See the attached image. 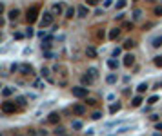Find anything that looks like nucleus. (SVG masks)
<instances>
[{"label":"nucleus","instance_id":"nucleus-50","mask_svg":"<svg viewBox=\"0 0 162 136\" xmlns=\"http://www.w3.org/2000/svg\"><path fill=\"white\" fill-rule=\"evenodd\" d=\"M31 136H37V133H35V131H31Z\"/></svg>","mask_w":162,"mask_h":136},{"label":"nucleus","instance_id":"nucleus-8","mask_svg":"<svg viewBox=\"0 0 162 136\" xmlns=\"http://www.w3.org/2000/svg\"><path fill=\"white\" fill-rule=\"evenodd\" d=\"M73 113L78 114V116H82V114L86 113V107H84L82 104H77V105H73Z\"/></svg>","mask_w":162,"mask_h":136},{"label":"nucleus","instance_id":"nucleus-47","mask_svg":"<svg viewBox=\"0 0 162 136\" xmlns=\"http://www.w3.org/2000/svg\"><path fill=\"white\" fill-rule=\"evenodd\" d=\"M149 118H151V120H153V122H157V120H159V114H151V116H149Z\"/></svg>","mask_w":162,"mask_h":136},{"label":"nucleus","instance_id":"nucleus-16","mask_svg":"<svg viewBox=\"0 0 162 136\" xmlns=\"http://www.w3.org/2000/svg\"><path fill=\"white\" fill-rule=\"evenodd\" d=\"M120 109H122V105L119 104V102H117V104H111V105H109V113H111V114H115V113H119V111H120Z\"/></svg>","mask_w":162,"mask_h":136},{"label":"nucleus","instance_id":"nucleus-52","mask_svg":"<svg viewBox=\"0 0 162 136\" xmlns=\"http://www.w3.org/2000/svg\"><path fill=\"white\" fill-rule=\"evenodd\" d=\"M133 2H139V0H133Z\"/></svg>","mask_w":162,"mask_h":136},{"label":"nucleus","instance_id":"nucleus-31","mask_svg":"<svg viewBox=\"0 0 162 136\" xmlns=\"http://www.w3.org/2000/svg\"><path fill=\"white\" fill-rule=\"evenodd\" d=\"M15 102H17V105H20V107H24V105H26V98H24V96H18Z\"/></svg>","mask_w":162,"mask_h":136},{"label":"nucleus","instance_id":"nucleus-45","mask_svg":"<svg viewBox=\"0 0 162 136\" xmlns=\"http://www.w3.org/2000/svg\"><path fill=\"white\" fill-rule=\"evenodd\" d=\"M115 20H124V15H122V13L120 15H115Z\"/></svg>","mask_w":162,"mask_h":136},{"label":"nucleus","instance_id":"nucleus-10","mask_svg":"<svg viewBox=\"0 0 162 136\" xmlns=\"http://www.w3.org/2000/svg\"><path fill=\"white\" fill-rule=\"evenodd\" d=\"M20 73L22 75H35V73H33V67L31 65H27V64H24V65H20Z\"/></svg>","mask_w":162,"mask_h":136},{"label":"nucleus","instance_id":"nucleus-2","mask_svg":"<svg viewBox=\"0 0 162 136\" xmlns=\"http://www.w3.org/2000/svg\"><path fill=\"white\" fill-rule=\"evenodd\" d=\"M26 18H27V24L37 22V18H38V7H29L27 13H26Z\"/></svg>","mask_w":162,"mask_h":136},{"label":"nucleus","instance_id":"nucleus-18","mask_svg":"<svg viewBox=\"0 0 162 136\" xmlns=\"http://www.w3.org/2000/svg\"><path fill=\"white\" fill-rule=\"evenodd\" d=\"M51 13H53V15H60V13H62V4H53Z\"/></svg>","mask_w":162,"mask_h":136},{"label":"nucleus","instance_id":"nucleus-37","mask_svg":"<svg viewBox=\"0 0 162 136\" xmlns=\"http://www.w3.org/2000/svg\"><path fill=\"white\" fill-rule=\"evenodd\" d=\"M157 102H159V96H151V98H148V104H149V105L157 104Z\"/></svg>","mask_w":162,"mask_h":136},{"label":"nucleus","instance_id":"nucleus-32","mask_svg":"<svg viewBox=\"0 0 162 136\" xmlns=\"http://www.w3.org/2000/svg\"><path fill=\"white\" fill-rule=\"evenodd\" d=\"M131 47H135V42L133 40H126L124 42V49H131Z\"/></svg>","mask_w":162,"mask_h":136},{"label":"nucleus","instance_id":"nucleus-15","mask_svg":"<svg viewBox=\"0 0 162 136\" xmlns=\"http://www.w3.org/2000/svg\"><path fill=\"white\" fill-rule=\"evenodd\" d=\"M42 49L44 51H49L51 49V36H47L46 40H42Z\"/></svg>","mask_w":162,"mask_h":136},{"label":"nucleus","instance_id":"nucleus-24","mask_svg":"<svg viewBox=\"0 0 162 136\" xmlns=\"http://www.w3.org/2000/svg\"><path fill=\"white\" fill-rule=\"evenodd\" d=\"M140 104H142V98H140V96H135V98L131 100V105H133V107H140Z\"/></svg>","mask_w":162,"mask_h":136},{"label":"nucleus","instance_id":"nucleus-34","mask_svg":"<svg viewBox=\"0 0 162 136\" xmlns=\"http://www.w3.org/2000/svg\"><path fill=\"white\" fill-rule=\"evenodd\" d=\"M153 62H155V65H157V67H162V56H155V60H153Z\"/></svg>","mask_w":162,"mask_h":136},{"label":"nucleus","instance_id":"nucleus-36","mask_svg":"<svg viewBox=\"0 0 162 136\" xmlns=\"http://www.w3.org/2000/svg\"><path fill=\"white\" fill-rule=\"evenodd\" d=\"M124 29L126 31H131L133 29V22H124Z\"/></svg>","mask_w":162,"mask_h":136},{"label":"nucleus","instance_id":"nucleus-19","mask_svg":"<svg viewBox=\"0 0 162 136\" xmlns=\"http://www.w3.org/2000/svg\"><path fill=\"white\" fill-rule=\"evenodd\" d=\"M33 87H37V89H44V87H46V82L40 80V78H37L35 82H33Z\"/></svg>","mask_w":162,"mask_h":136},{"label":"nucleus","instance_id":"nucleus-1","mask_svg":"<svg viewBox=\"0 0 162 136\" xmlns=\"http://www.w3.org/2000/svg\"><path fill=\"white\" fill-rule=\"evenodd\" d=\"M18 111V105L15 102H2V113L4 114H15Z\"/></svg>","mask_w":162,"mask_h":136},{"label":"nucleus","instance_id":"nucleus-6","mask_svg":"<svg viewBox=\"0 0 162 136\" xmlns=\"http://www.w3.org/2000/svg\"><path fill=\"white\" fill-rule=\"evenodd\" d=\"M93 80H95V78H93L89 73H87V75H82V78H80V82H82V85H84V87H86V85H91Z\"/></svg>","mask_w":162,"mask_h":136},{"label":"nucleus","instance_id":"nucleus-27","mask_svg":"<svg viewBox=\"0 0 162 136\" xmlns=\"http://www.w3.org/2000/svg\"><path fill=\"white\" fill-rule=\"evenodd\" d=\"M106 82H107V84H115V82H117V75H113V73H111V75H107Z\"/></svg>","mask_w":162,"mask_h":136},{"label":"nucleus","instance_id":"nucleus-17","mask_svg":"<svg viewBox=\"0 0 162 136\" xmlns=\"http://www.w3.org/2000/svg\"><path fill=\"white\" fill-rule=\"evenodd\" d=\"M13 93H15V89H13V87H4V89H2V96H4V98L11 96Z\"/></svg>","mask_w":162,"mask_h":136},{"label":"nucleus","instance_id":"nucleus-5","mask_svg":"<svg viewBox=\"0 0 162 136\" xmlns=\"http://www.w3.org/2000/svg\"><path fill=\"white\" fill-rule=\"evenodd\" d=\"M77 15H78L80 18H86L87 15H89V9H87L86 6H78V7H77Z\"/></svg>","mask_w":162,"mask_h":136},{"label":"nucleus","instance_id":"nucleus-3","mask_svg":"<svg viewBox=\"0 0 162 136\" xmlns=\"http://www.w3.org/2000/svg\"><path fill=\"white\" fill-rule=\"evenodd\" d=\"M53 18H55V15H53V13H44L42 18H40V26L42 27H49L53 24Z\"/></svg>","mask_w":162,"mask_h":136},{"label":"nucleus","instance_id":"nucleus-51","mask_svg":"<svg viewBox=\"0 0 162 136\" xmlns=\"http://www.w3.org/2000/svg\"><path fill=\"white\" fill-rule=\"evenodd\" d=\"M153 136H162V134H159V133H155V134H153Z\"/></svg>","mask_w":162,"mask_h":136},{"label":"nucleus","instance_id":"nucleus-28","mask_svg":"<svg viewBox=\"0 0 162 136\" xmlns=\"http://www.w3.org/2000/svg\"><path fill=\"white\" fill-rule=\"evenodd\" d=\"M140 18H142V11L140 9H135L133 11V20H140Z\"/></svg>","mask_w":162,"mask_h":136},{"label":"nucleus","instance_id":"nucleus-48","mask_svg":"<svg viewBox=\"0 0 162 136\" xmlns=\"http://www.w3.org/2000/svg\"><path fill=\"white\" fill-rule=\"evenodd\" d=\"M102 13H104L102 9H97V11H95V15H97V17H102Z\"/></svg>","mask_w":162,"mask_h":136},{"label":"nucleus","instance_id":"nucleus-12","mask_svg":"<svg viewBox=\"0 0 162 136\" xmlns=\"http://www.w3.org/2000/svg\"><path fill=\"white\" fill-rule=\"evenodd\" d=\"M120 31H122V29H119V27L111 29V31H109V40H117V38L120 36Z\"/></svg>","mask_w":162,"mask_h":136},{"label":"nucleus","instance_id":"nucleus-4","mask_svg":"<svg viewBox=\"0 0 162 136\" xmlns=\"http://www.w3.org/2000/svg\"><path fill=\"white\" fill-rule=\"evenodd\" d=\"M71 93H73V96H75V98H86L87 96V87H73L71 89Z\"/></svg>","mask_w":162,"mask_h":136},{"label":"nucleus","instance_id":"nucleus-14","mask_svg":"<svg viewBox=\"0 0 162 136\" xmlns=\"http://www.w3.org/2000/svg\"><path fill=\"white\" fill-rule=\"evenodd\" d=\"M40 76H42V78H46L47 82H53L51 75H49V69H46V67H42V71H40Z\"/></svg>","mask_w":162,"mask_h":136},{"label":"nucleus","instance_id":"nucleus-26","mask_svg":"<svg viewBox=\"0 0 162 136\" xmlns=\"http://www.w3.org/2000/svg\"><path fill=\"white\" fill-rule=\"evenodd\" d=\"M107 67H109V69H113V71H115L117 67H119V64H117V60H107Z\"/></svg>","mask_w":162,"mask_h":136},{"label":"nucleus","instance_id":"nucleus-39","mask_svg":"<svg viewBox=\"0 0 162 136\" xmlns=\"http://www.w3.org/2000/svg\"><path fill=\"white\" fill-rule=\"evenodd\" d=\"M120 53H122V49H120V47H115V49H113V56H120Z\"/></svg>","mask_w":162,"mask_h":136},{"label":"nucleus","instance_id":"nucleus-43","mask_svg":"<svg viewBox=\"0 0 162 136\" xmlns=\"http://www.w3.org/2000/svg\"><path fill=\"white\" fill-rule=\"evenodd\" d=\"M22 38H24L22 33H15V40H22Z\"/></svg>","mask_w":162,"mask_h":136},{"label":"nucleus","instance_id":"nucleus-13","mask_svg":"<svg viewBox=\"0 0 162 136\" xmlns=\"http://www.w3.org/2000/svg\"><path fill=\"white\" fill-rule=\"evenodd\" d=\"M18 15H20V11H18V9H11V11L7 13V20H17Z\"/></svg>","mask_w":162,"mask_h":136},{"label":"nucleus","instance_id":"nucleus-25","mask_svg":"<svg viewBox=\"0 0 162 136\" xmlns=\"http://www.w3.org/2000/svg\"><path fill=\"white\" fill-rule=\"evenodd\" d=\"M77 13V9L75 7H67L66 9V18H73V15Z\"/></svg>","mask_w":162,"mask_h":136},{"label":"nucleus","instance_id":"nucleus-21","mask_svg":"<svg viewBox=\"0 0 162 136\" xmlns=\"http://www.w3.org/2000/svg\"><path fill=\"white\" fill-rule=\"evenodd\" d=\"M151 46H153V47H160L162 46V35L160 36H155L153 40H151Z\"/></svg>","mask_w":162,"mask_h":136},{"label":"nucleus","instance_id":"nucleus-11","mask_svg":"<svg viewBox=\"0 0 162 136\" xmlns=\"http://www.w3.org/2000/svg\"><path fill=\"white\" fill-rule=\"evenodd\" d=\"M133 64H135V56H133V55H126V56H124V65H126V67H131Z\"/></svg>","mask_w":162,"mask_h":136},{"label":"nucleus","instance_id":"nucleus-23","mask_svg":"<svg viewBox=\"0 0 162 136\" xmlns=\"http://www.w3.org/2000/svg\"><path fill=\"white\" fill-rule=\"evenodd\" d=\"M126 4H127V0H117L115 7H117V9H119V11H120V9H124V7H126Z\"/></svg>","mask_w":162,"mask_h":136},{"label":"nucleus","instance_id":"nucleus-7","mask_svg":"<svg viewBox=\"0 0 162 136\" xmlns=\"http://www.w3.org/2000/svg\"><path fill=\"white\" fill-rule=\"evenodd\" d=\"M131 129L133 127H129V125H122V127H119L113 134H107V136H119V134H124V133H127V131H131Z\"/></svg>","mask_w":162,"mask_h":136},{"label":"nucleus","instance_id":"nucleus-38","mask_svg":"<svg viewBox=\"0 0 162 136\" xmlns=\"http://www.w3.org/2000/svg\"><path fill=\"white\" fill-rule=\"evenodd\" d=\"M91 118H93V120H100V118H102V113H99V111H95Z\"/></svg>","mask_w":162,"mask_h":136},{"label":"nucleus","instance_id":"nucleus-33","mask_svg":"<svg viewBox=\"0 0 162 136\" xmlns=\"http://www.w3.org/2000/svg\"><path fill=\"white\" fill-rule=\"evenodd\" d=\"M146 89H148V84H146V82H142V84L137 87V91H139V93H144Z\"/></svg>","mask_w":162,"mask_h":136},{"label":"nucleus","instance_id":"nucleus-46","mask_svg":"<svg viewBox=\"0 0 162 136\" xmlns=\"http://www.w3.org/2000/svg\"><path fill=\"white\" fill-rule=\"evenodd\" d=\"M109 6H113V2H111V0H106V2H104V7H109Z\"/></svg>","mask_w":162,"mask_h":136},{"label":"nucleus","instance_id":"nucleus-35","mask_svg":"<svg viewBox=\"0 0 162 136\" xmlns=\"http://www.w3.org/2000/svg\"><path fill=\"white\" fill-rule=\"evenodd\" d=\"M87 73H89V75L93 76V78H97V76H99V71H97V69H95V67H91V69H89V71H87Z\"/></svg>","mask_w":162,"mask_h":136},{"label":"nucleus","instance_id":"nucleus-22","mask_svg":"<svg viewBox=\"0 0 162 136\" xmlns=\"http://www.w3.org/2000/svg\"><path fill=\"white\" fill-rule=\"evenodd\" d=\"M124 122L122 120H113V122H109V123H106V129H111V127H117V125H122Z\"/></svg>","mask_w":162,"mask_h":136},{"label":"nucleus","instance_id":"nucleus-49","mask_svg":"<svg viewBox=\"0 0 162 136\" xmlns=\"http://www.w3.org/2000/svg\"><path fill=\"white\" fill-rule=\"evenodd\" d=\"M155 129H157V131H162V123L159 122V123H157V125H155Z\"/></svg>","mask_w":162,"mask_h":136},{"label":"nucleus","instance_id":"nucleus-9","mask_svg":"<svg viewBox=\"0 0 162 136\" xmlns=\"http://www.w3.org/2000/svg\"><path fill=\"white\" fill-rule=\"evenodd\" d=\"M47 122H49V123H58V122H60V114H58V113H49Z\"/></svg>","mask_w":162,"mask_h":136},{"label":"nucleus","instance_id":"nucleus-40","mask_svg":"<svg viewBox=\"0 0 162 136\" xmlns=\"http://www.w3.org/2000/svg\"><path fill=\"white\" fill-rule=\"evenodd\" d=\"M55 55H53L51 51H44V58H47V60H49V58H53Z\"/></svg>","mask_w":162,"mask_h":136},{"label":"nucleus","instance_id":"nucleus-44","mask_svg":"<svg viewBox=\"0 0 162 136\" xmlns=\"http://www.w3.org/2000/svg\"><path fill=\"white\" fill-rule=\"evenodd\" d=\"M155 15H159V17H160V15H162V6H159V7H155Z\"/></svg>","mask_w":162,"mask_h":136},{"label":"nucleus","instance_id":"nucleus-29","mask_svg":"<svg viewBox=\"0 0 162 136\" xmlns=\"http://www.w3.org/2000/svg\"><path fill=\"white\" fill-rule=\"evenodd\" d=\"M71 127L75 129V131H78V129H82V122H78V120H75V122H71Z\"/></svg>","mask_w":162,"mask_h":136},{"label":"nucleus","instance_id":"nucleus-30","mask_svg":"<svg viewBox=\"0 0 162 136\" xmlns=\"http://www.w3.org/2000/svg\"><path fill=\"white\" fill-rule=\"evenodd\" d=\"M55 134L57 136H66V129H64V127H57L55 129Z\"/></svg>","mask_w":162,"mask_h":136},{"label":"nucleus","instance_id":"nucleus-20","mask_svg":"<svg viewBox=\"0 0 162 136\" xmlns=\"http://www.w3.org/2000/svg\"><path fill=\"white\" fill-rule=\"evenodd\" d=\"M86 55L89 58H97V49L95 47H86Z\"/></svg>","mask_w":162,"mask_h":136},{"label":"nucleus","instance_id":"nucleus-41","mask_svg":"<svg viewBox=\"0 0 162 136\" xmlns=\"http://www.w3.org/2000/svg\"><path fill=\"white\" fill-rule=\"evenodd\" d=\"M26 35H27V36H33V35H35V31H33V27H27Z\"/></svg>","mask_w":162,"mask_h":136},{"label":"nucleus","instance_id":"nucleus-42","mask_svg":"<svg viewBox=\"0 0 162 136\" xmlns=\"http://www.w3.org/2000/svg\"><path fill=\"white\" fill-rule=\"evenodd\" d=\"M86 2H87V6H97L99 0H86Z\"/></svg>","mask_w":162,"mask_h":136}]
</instances>
